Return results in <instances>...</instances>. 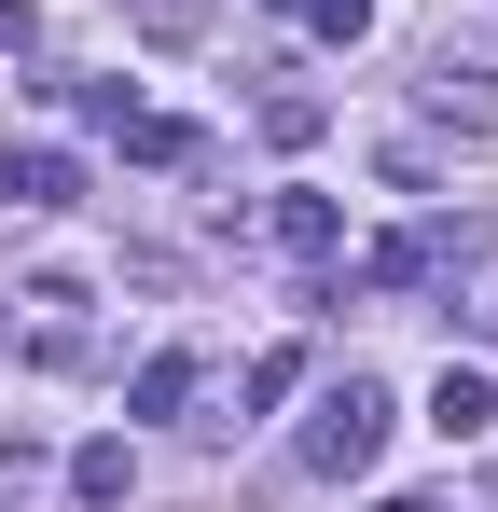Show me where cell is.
I'll return each instance as SVG.
<instances>
[{"label": "cell", "mask_w": 498, "mask_h": 512, "mask_svg": "<svg viewBox=\"0 0 498 512\" xmlns=\"http://www.w3.org/2000/svg\"><path fill=\"white\" fill-rule=\"evenodd\" d=\"M374 457H388V388H374V374L319 388V416H305V471L346 485V471H374Z\"/></svg>", "instance_id": "6da1fadb"}, {"label": "cell", "mask_w": 498, "mask_h": 512, "mask_svg": "<svg viewBox=\"0 0 498 512\" xmlns=\"http://www.w3.org/2000/svg\"><path fill=\"white\" fill-rule=\"evenodd\" d=\"M429 125L498 139V56H485V42H429Z\"/></svg>", "instance_id": "7a4b0ae2"}, {"label": "cell", "mask_w": 498, "mask_h": 512, "mask_svg": "<svg viewBox=\"0 0 498 512\" xmlns=\"http://www.w3.org/2000/svg\"><path fill=\"white\" fill-rule=\"evenodd\" d=\"M83 194V153H56V139H0V208H70Z\"/></svg>", "instance_id": "3957f363"}, {"label": "cell", "mask_w": 498, "mask_h": 512, "mask_svg": "<svg viewBox=\"0 0 498 512\" xmlns=\"http://www.w3.org/2000/svg\"><path fill=\"white\" fill-rule=\"evenodd\" d=\"M429 429H443V443H485V429H498V374H485V360H443V388H429Z\"/></svg>", "instance_id": "277c9868"}, {"label": "cell", "mask_w": 498, "mask_h": 512, "mask_svg": "<svg viewBox=\"0 0 498 512\" xmlns=\"http://www.w3.org/2000/svg\"><path fill=\"white\" fill-rule=\"evenodd\" d=\"M443 305L471 319V346H498V236H457V263H443Z\"/></svg>", "instance_id": "5b68a950"}, {"label": "cell", "mask_w": 498, "mask_h": 512, "mask_svg": "<svg viewBox=\"0 0 498 512\" xmlns=\"http://www.w3.org/2000/svg\"><path fill=\"white\" fill-rule=\"evenodd\" d=\"M263 236H277L291 263H332V236H346V208H332V194H277V208H263Z\"/></svg>", "instance_id": "8992f818"}, {"label": "cell", "mask_w": 498, "mask_h": 512, "mask_svg": "<svg viewBox=\"0 0 498 512\" xmlns=\"http://www.w3.org/2000/svg\"><path fill=\"white\" fill-rule=\"evenodd\" d=\"M70 499H83V512L139 499V443H83V457H70Z\"/></svg>", "instance_id": "52a82bcc"}, {"label": "cell", "mask_w": 498, "mask_h": 512, "mask_svg": "<svg viewBox=\"0 0 498 512\" xmlns=\"http://www.w3.org/2000/svg\"><path fill=\"white\" fill-rule=\"evenodd\" d=\"M125 402H139V416H180V402H194V346H166V360H139V388H125Z\"/></svg>", "instance_id": "ba28073f"}, {"label": "cell", "mask_w": 498, "mask_h": 512, "mask_svg": "<svg viewBox=\"0 0 498 512\" xmlns=\"http://www.w3.org/2000/svg\"><path fill=\"white\" fill-rule=\"evenodd\" d=\"M125 153H139V167H194V125H166V111H139V125H125Z\"/></svg>", "instance_id": "9c48e42d"}, {"label": "cell", "mask_w": 498, "mask_h": 512, "mask_svg": "<svg viewBox=\"0 0 498 512\" xmlns=\"http://www.w3.org/2000/svg\"><path fill=\"white\" fill-rule=\"evenodd\" d=\"M360 277H374V291H415V277H429V236H374V263H360Z\"/></svg>", "instance_id": "30bf717a"}, {"label": "cell", "mask_w": 498, "mask_h": 512, "mask_svg": "<svg viewBox=\"0 0 498 512\" xmlns=\"http://www.w3.org/2000/svg\"><path fill=\"white\" fill-rule=\"evenodd\" d=\"M291 14H305L319 42H360V28H374V0H291Z\"/></svg>", "instance_id": "8fae6325"}, {"label": "cell", "mask_w": 498, "mask_h": 512, "mask_svg": "<svg viewBox=\"0 0 498 512\" xmlns=\"http://www.w3.org/2000/svg\"><path fill=\"white\" fill-rule=\"evenodd\" d=\"M139 28H153V42H194V28H208V0H139Z\"/></svg>", "instance_id": "7c38bea8"}, {"label": "cell", "mask_w": 498, "mask_h": 512, "mask_svg": "<svg viewBox=\"0 0 498 512\" xmlns=\"http://www.w3.org/2000/svg\"><path fill=\"white\" fill-rule=\"evenodd\" d=\"M374 512H429V499H374Z\"/></svg>", "instance_id": "4fadbf2b"}]
</instances>
